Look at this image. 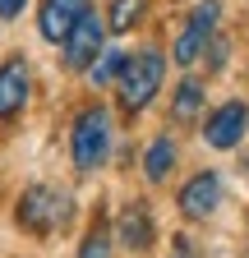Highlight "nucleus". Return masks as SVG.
Returning <instances> with one entry per match:
<instances>
[{
	"mask_svg": "<svg viewBox=\"0 0 249 258\" xmlns=\"http://www.w3.org/2000/svg\"><path fill=\"white\" fill-rule=\"evenodd\" d=\"M162 79H166L162 51H139V55H130V60H125V70H120V79H115L120 111H125V115L148 111V102H152L157 88H162Z\"/></svg>",
	"mask_w": 249,
	"mask_h": 258,
	"instance_id": "nucleus-1",
	"label": "nucleus"
},
{
	"mask_svg": "<svg viewBox=\"0 0 249 258\" xmlns=\"http://www.w3.org/2000/svg\"><path fill=\"white\" fill-rule=\"evenodd\" d=\"M70 157H74V166H79L83 175L97 171V166H106V157H111V111H106V106H83V111L74 115Z\"/></svg>",
	"mask_w": 249,
	"mask_h": 258,
	"instance_id": "nucleus-2",
	"label": "nucleus"
},
{
	"mask_svg": "<svg viewBox=\"0 0 249 258\" xmlns=\"http://www.w3.org/2000/svg\"><path fill=\"white\" fill-rule=\"evenodd\" d=\"M14 217H19V226L28 235H55L60 226L70 221V199L60 189H51V184H33V189H23L19 194V208H14Z\"/></svg>",
	"mask_w": 249,
	"mask_h": 258,
	"instance_id": "nucleus-3",
	"label": "nucleus"
},
{
	"mask_svg": "<svg viewBox=\"0 0 249 258\" xmlns=\"http://www.w3.org/2000/svg\"><path fill=\"white\" fill-rule=\"evenodd\" d=\"M217 19H222V0H199L194 5V14H190V23H184V32L175 37V64H194V60H203V51H208V42L217 37Z\"/></svg>",
	"mask_w": 249,
	"mask_h": 258,
	"instance_id": "nucleus-4",
	"label": "nucleus"
},
{
	"mask_svg": "<svg viewBox=\"0 0 249 258\" xmlns=\"http://www.w3.org/2000/svg\"><path fill=\"white\" fill-rule=\"evenodd\" d=\"M102 37H106V23L88 10V14L65 32V42H60V46H65V70H88V64L102 55Z\"/></svg>",
	"mask_w": 249,
	"mask_h": 258,
	"instance_id": "nucleus-5",
	"label": "nucleus"
},
{
	"mask_svg": "<svg viewBox=\"0 0 249 258\" xmlns=\"http://www.w3.org/2000/svg\"><path fill=\"white\" fill-rule=\"evenodd\" d=\"M249 129V106L244 102H222L208 120H203V143L217 148V152H231Z\"/></svg>",
	"mask_w": 249,
	"mask_h": 258,
	"instance_id": "nucleus-6",
	"label": "nucleus"
},
{
	"mask_svg": "<svg viewBox=\"0 0 249 258\" xmlns=\"http://www.w3.org/2000/svg\"><path fill=\"white\" fill-rule=\"evenodd\" d=\"M115 240H120L125 249H134V253H148V249H152L157 226H152V212H148L143 199H130V203L120 208V217H115Z\"/></svg>",
	"mask_w": 249,
	"mask_h": 258,
	"instance_id": "nucleus-7",
	"label": "nucleus"
},
{
	"mask_svg": "<svg viewBox=\"0 0 249 258\" xmlns=\"http://www.w3.org/2000/svg\"><path fill=\"white\" fill-rule=\"evenodd\" d=\"M217 203H222V175L217 171H199L190 184L180 189V212L190 221H208L217 212Z\"/></svg>",
	"mask_w": 249,
	"mask_h": 258,
	"instance_id": "nucleus-8",
	"label": "nucleus"
},
{
	"mask_svg": "<svg viewBox=\"0 0 249 258\" xmlns=\"http://www.w3.org/2000/svg\"><path fill=\"white\" fill-rule=\"evenodd\" d=\"M28 88H33V79H28V60L23 55H10L5 64H0V120H14L28 106Z\"/></svg>",
	"mask_w": 249,
	"mask_h": 258,
	"instance_id": "nucleus-9",
	"label": "nucleus"
},
{
	"mask_svg": "<svg viewBox=\"0 0 249 258\" xmlns=\"http://www.w3.org/2000/svg\"><path fill=\"white\" fill-rule=\"evenodd\" d=\"M88 14V0H42V14H37V32L46 42H65V32Z\"/></svg>",
	"mask_w": 249,
	"mask_h": 258,
	"instance_id": "nucleus-10",
	"label": "nucleus"
},
{
	"mask_svg": "<svg viewBox=\"0 0 249 258\" xmlns=\"http://www.w3.org/2000/svg\"><path fill=\"white\" fill-rule=\"evenodd\" d=\"M171 171H175V143H171V134H162V139H152L148 152H143V175L152 184H166Z\"/></svg>",
	"mask_w": 249,
	"mask_h": 258,
	"instance_id": "nucleus-11",
	"label": "nucleus"
},
{
	"mask_svg": "<svg viewBox=\"0 0 249 258\" xmlns=\"http://www.w3.org/2000/svg\"><path fill=\"white\" fill-rule=\"evenodd\" d=\"M203 97H208V92H203L199 79H184V83L171 92V120H175V124H194L199 111H203Z\"/></svg>",
	"mask_w": 249,
	"mask_h": 258,
	"instance_id": "nucleus-12",
	"label": "nucleus"
},
{
	"mask_svg": "<svg viewBox=\"0 0 249 258\" xmlns=\"http://www.w3.org/2000/svg\"><path fill=\"white\" fill-rule=\"evenodd\" d=\"M111 244H115L111 221L97 212V217H92V226H88V235H83V244H79V258H111Z\"/></svg>",
	"mask_w": 249,
	"mask_h": 258,
	"instance_id": "nucleus-13",
	"label": "nucleus"
},
{
	"mask_svg": "<svg viewBox=\"0 0 249 258\" xmlns=\"http://www.w3.org/2000/svg\"><path fill=\"white\" fill-rule=\"evenodd\" d=\"M148 14V0H111V10H106V28L111 32H130L139 28Z\"/></svg>",
	"mask_w": 249,
	"mask_h": 258,
	"instance_id": "nucleus-14",
	"label": "nucleus"
},
{
	"mask_svg": "<svg viewBox=\"0 0 249 258\" xmlns=\"http://www.w3.org/2000/svg\"><path fill=\"white\" fill-rule=\"evenodd\" d=\"M125 60H130V51H102L97 60L88 64V74H92V83H97V88L115 83V79H120V70H125Z\"/></svg>",
	"mask_w": 249,
	"mask_h": 258,
	"instance_id": "nucleus-15",
	"label": "nucleus"
},
{
	"mask_svg": "<svg viewBox=\"0 0 249 258\" xmlns=\"http://www.w3.org/2000/svg\"><path fill=\"white\" fill-rule=\"evenodd\" d=\"M166 258H203V249H199L194 235L180 231V235H171V253H166Z\"/></svg>",
	"mask_w": 249,
	"mask_h": 258,
	"instance_id": "nucleus-16",
	"label": "nucleus"
},
{
	"mask_svg": "<svg viewBox=\"0 0 249 258\" xmlns=\"http://www.w3.org/2000/svg\"><path fill=\"white\" fill-rule=\"evenodd\" d=\"M28 0H0V19H19Z\"/></svg>",
	"mask_w": 249,
	"mask_h": 258,
	"instance_id": "nucleus-17",
	"label": "nucleus"
}]
</instances>
